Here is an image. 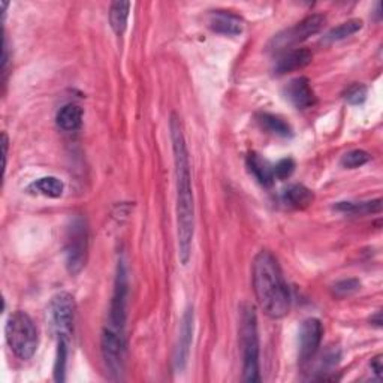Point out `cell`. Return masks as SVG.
<instances>
[{
  "label": "cell",
  "mask_w": 383,
  "mask_h": 383,
  "mask_svg": "<svg viewBox=\"0 0 383 383\" xmlns=\"http://www.w3.org/2000/svg\"><path fill=\"white\" fill-rule=\"evenodd\" d=\"M172 153H174L176 189H177V237L178 256L183 265H188L192 255V244L195 236V201L192 190L190 160L184 138L183 123L177 114H172L169 120Z\"/></svg>",
  "instance_id": "1"
},
{
  "label": "cell",
  "mask_w": 383,
  "mask_h": 383,
  "mask_svg": "<svg viewBox=\"0 0 383 383\" xmlns=\"http://www.w3.org/2000/svg\"><path fill=\"white\" fill-rule=\"evenodd\" d=\"M253 291L262 312L271 319H281L289 313L291 293L276 256L262 250L253 259Z\"/></svg>",
  "instance_id": "2"
},
{
  "label": "cell",
  "mask_w": 383,
  "mask_h": 383,
  "mask_svg": "<svg viewBox=\"0 0 383 383\" xmlns=\"http://www.w3.org/2000/svg\"><path fill=\"white\" fill-rule=\"evenodd\" d=\"M240 346L243 355V380L259 382V332L256 308L250 303L240 307Z\"/></svg>",
  "instance_id": "3"
},
{
  "label": "cell",
  "mask_w": 383,
  "mask_h": 383,
  "mask_svg": "<svg viewBox=\"0 0 383 383\" xmlns=\"http://www.w3.org/2000/svg\"><path fill=\"white\" fill-rule=\"evenodd\" d=\"M6 341L11 351L21 361H29L38 349V328L26 312H14L5 327Z\"/></svg>",
  "instance_id": "4"
},
{
  "label": "cell",
  "mask_w": 383,
  "mask_h": 383,
  "mask_svg": "<svg viewBox=\"0 0 383 383\" xmlns=\"http://www.w3.org/2000/svg\"><path fill=\"white\" fill-rule=\"evenodd\" d=\"M89 255V229L83 217H75L68 228L65 257L71 276H77L85 267Z\"/></svg>",
  "instance_id": "5"
},
{
  "label": "cell",
  "mask_w": 383,
  "mask_h": 383,
  "mask_svg": "<svg viewBox=\"0 0 383 383\" xmlns=\"http://www.w3.org/2000/svg\"><path fill=\"white\" fill-rule=\"evenodd\" d=\"M77 304L73 296L68 292H59L53 296L49 303V317L57 340H68L73 334V325H75Z\"/></svg>",
  "instance_id": "6"
},
{
  "label": "cell",
  "mask_w": 383,
  "mask_h": 383,
  "mask_svg": "<svg viewBox=\"0 0 383 383\" xmlns=\"http://www.w3.org/2000/svg\"><path fill=\"white\" fill-rule=\"evenodd\" d=\"M128 293H129V283H128V273L126 268L121 262L117 267V276L114 283V293L113 300H111L109 307V316L107 327L111 331L125 334L126 327V310H128Z\"/></svg>",
  "instance_id": "7"
},
{
  "label": "cell",
  "mask_w": 383,
  "mask_h": 383,
  "mask_svg": "<svg viewBox=\"0 0 383 383\" xmlns=\"http://www.w3.org/2000/svg\"><path fill=\"white\" fill-rule=\"evenodd\" d=\"M325 20L327 18L322 14L308 16L303 21L296 23L293 28H289L286 30L280 32L279 35H276L274 38L271 39L268 47H269V49H273V51H281V49L300 44V42L310 38L312 35H316L320 29H322L324 24H325Z\"/></svg>",
  "instance_id": "8"
},
{
  "label": "cell",
  "mask_w": 383,
  "mask_h": 383,
  "mask_svg": "<svg viewBox=\"0 0 383 383\" xmlns=\"http://www.w3.org/2000/svg\"><path fill=\"white\" fill-rule=\"evenodd\" d=\"M125 348H126L125 334H120V332L104 328L101 339L102 358L107 365V370L114 380L121 379L123 368H125Z\"/></svg>",
  "instance_id": "9"
},
{
  "label": "cell",
  "mask_w": 383,
  "mask_h": 383,
  "mask_svg": "<svg viewBox=\"0 0 383 383\" xmlns=\"http://www.w3.org/2000/svg\"><path fill=\"white\" fill-rule=\"evenodd\" d=\"M324 337V327L319 319H305L300 329V360L310 361L320 348Z\"/></svg>",
  "instance_id": "10"
},
{
  "label": "cell",
  "mask_w": 383,
  "mask_h": 383,
  "mask_svg": "<svg viewBox=\"0 0 383 383\" xmlns=\"http://www.w3.org/2000/svg\"><path fill=\"white\" fill-rule=\"evenodd\" d=\"M285 95L291 104L298 109L312 108L316 104V95L312 89V84L305 77H298L289 81L285 89Z\"/></svg>",
  "instance_id": "11"
},
{
  "label": "cell",
  "mask_w": 383,
  "mask_h": 383,
  "mask_svg": "<svg viewBox=\"0 0 383 383\" xmlns=\"http://www.w3.org/2000/svg\"><path fill=\"white\" fill-rule=\"evenodd\" d=\"M208 26L217 33L229 36H237L244 32L243 18L229 11H213L208 18Z\"/></svg>",
  "instance_id": "12"
},
{
  "label": "cell",
  "mask_w": 383,
  "mask_h": 383,
  "mask_svg": "<svg viewBox=\"0 0 383 383\" xmlns=\"http://www.w3.org/2000/svg\"><path fill=\"white\" fill-rule=\"evenodd\" d=\"M192 334H193V310H188L181 319L180 337H178V344L176 349V365L180 372L186 367V363H188L190 344H192Z\"/></svg>",
  "instance_id": "13"
},
{
  "label": "cell",
  "mask_w": 383,
  "mask_h": 383,
  "mask_svg": "<svg viewBox=\"0 0 383 383\" xmlns=\"http://www.w3.org/2000/svg\"><path fill=\"white\" fill-rule=\"evenodd\" d=\"M313 59V54L310 49L307 48H295L291 49V51L283 54L276 63V72L283 75V73L293 72L305 68L308 63H310Z\"/></svg>",
  "instance_id": "14"
},
{
  "label": "cell",
  "mask_w": 383,
  "mask_h": 383,
  "mask_svg": "<svg viewBox=\"0 0 383 383\" xmlns=\"http://www.w3.org/2000/svg\"><path fill=\"white\" fill-rule=\"evenodd\" d=\"M247 168L264 188H271L274 184V169L261 154L250 153L247 156Z\"/></svg>",
  "instance_id": "15"
},
{
  "label": "cell",
  "mask_w": 383,
  "mask_h": 383,
  "mask_svg": "<svg viewBox=\"0 0 383 383\" xmlns=\"http://www.w3.org/2000/svg\"><path fill=\"white\" fill-rule=\"evenodd\" d=\"M283 201L292 208L304 209L313 204L315 195L310 189L305 188L304 184H292V186L283 192Z\"/></svg>",
  "instance_id": "16"
},
{
  "label": "cell",
  "mask_w": 383,
  "mask_h": 383,
  "mask_svg": "<svg viewBox=\"0 0 383 383\" xmlns=\"http://www.w3.org/2000/svg\"><path fill=\"white\" fill-rule=\"evenodd\" d=\"M57 126L66 132H73L80 129L83 123V109L75 104H68L61 107L56 117Z\"/></svg>",
  "instance_id": "17"
},
{
  "label": "cell",
  "mask_w": 383,
  "mask_h": 383,
  "mask_svg": "<svg viewBox=\"0 0 383 383\" xmlns=\"http://www.w3.org/2000/svg\"><path fill=\"white\" fill-rule=\"evenodd\" d=\"M256 118L262 129H265L267 132L273 135H277V137L288 138L292 135V128L289 123L279 116L269 114V113H261V114H257Z\"/></svg>",
  "instance_id": "18"
},
{
  "label": "cell",
  "mask_w": 383,
  "mask_h": 383,
  "mask_svg": "<svg viewBox=\"0 0 383 383\" xmlns=\"http://www.w3.org/2000/svg\"><path fill=\"white\" fill-rule=\"evenodd\" d=\"M130 11V2H114L109 8L111 28L117 33L123 35L128 28V18Z\"/></svg>",
  "instance_id": "19"
},
{
  "label": "cell",
  "mask_w": 383,
  "mask_h": 383,
  "mask_svg": "<svg viewBox=\"0 0 383 383\" xmlns=\"http://www.w3.org/2000/svg\"><path fill=\"white\" fill-rule=\"evenodd\" d=\"M32 189H35L38 193L48 196V197H60L61 195H63L65 184L57 177L49 176V177H42V178H38L36 181H33L30 184L29 190H32Z\"/></svg>",
  "instance_id": "20"
},
{
  "label": "cell",
  "mask_w": 383,
  "mask_h": 383,
  "mask_svg": "<svg viewBox=\"0 0 383 383\" xmlns=\"http://www.w3.org/2000/svg\"><path fill=\"white\" fill-rule=\"evenodd\" d=\"M363 29V20H358V18H353V20H349V21H344L341 23L340 26L331 29L327 35H325V41L327 42H336V41H341V39H346L349 38V36L355 35L356 32H360Z\"/></svg>",
  "instance_id": "21"
},
{
  "label": "cell",
  "mask_w": 383,
  "mask_h": 383,
  "mask_svg": "<svg viewBox=\"0 0 383 383\" xmlns=\"http://www.w3.org/2000/svg\"><path fill=\"white\" fill-rule=\"evenodd\" d=\"M334 208H337L339 212L344 213H352V214H367V213H380L382 209V200L377 197L375 201L370 202H339Z\"/></svg>",
  "instance_id": "22"
},
{
  "label": "cell",
  "mask_w": 383,
  "mask_h": 383,
  "mask_svg": "<svg viewBox=\"0 0 383 383\" xmlns=\"http://www.w3.org/2000/svg\"><path fill=\"white\" fill-rule=\"evenodd\" d=\"M68 340H57V356L54 364V377L57 382H65L66 363H68Z\"/></svg>",
  "instance_id": "23"
},
{
  "label": "cell",
  "mask_w": 383,
  "mask_h": 383,
  "mask_svg": "<svg viewBox=\"0 0 383 383\" xmlns=\"http://www.w3.org/2000/svg\"><path fill=\"white\" fill-rule=\"evenodd\" d=\"M344 101L351 105H361L367 99V87L361 83H353L343 93Z\"/></svg>",
  "instance_id": "24"
},
{
  "label": "cell",
  "mask_w": 383,
  "mask_h": 383,
  "mask_svg": "<svg viewBox=\"0 0 383 383\" xmlns=\"http://www.w3.org/2000/svg\"><path fill=\"white\" fill-rule=\"evenodd\" d=\"M361 289V281L358 279H344L337 281L334 286H332V293H334L337 298H346V296H351L355 292Z\"/></svg>",
  "instance_id": "25"
},
{
  "label": "cell",
  "mask_w": 383,
  "mask_h": 383,
  "mask_svg": "<svg viewBox=\"0 0 383 383\" xmlns=\"http://www.w3.org/2000/svg\"><path fill=\"white\" fill-rule=\"evenodd\" d=\"M370 159H372V156H370V153H367L365 150H352L341 157V165L344 168L355 169L370 162Z\"/></svg>",
  "instance_id": "26"
},
{
  "label": "cell",
  "mask_w": 383,
  "mask_h": 383,
  "mask_svg": "<svg viewBox=\"0 0 383 383\" xmlns=\"http://www.w3.org/2000/svg\"><path fill=\"white\" fill-rule=\"evenodd\" d=\"M274 169V177L279 178V180H286L289 178L292 174H293V171H295V162L292 159H281L280 162L273 166Z\"/></svg>",
  "instance_id": "27"
},
{
  "label": "cell",
  "mask_w": 383,
  "mask_h": 383,
  "mask_svg": "<svg viewBox=\"0 0 383 383\" xmlns=\"http://www.w3.org/2000/svg\"><path fill=\"white\" fill-rule=\"evenodd\" d=\"M372 370L375 372V375L380 379L382 375H383V364H382V355H377L376 358H373L372 360Z\"/></svg>",
  "instance_id": "28"
},
{
  "label": "cell",
  "mask_w": 383,
  "mask_h": 383,
  "mask_svg": "<svg viewBox=\"0 0 383 383\" xmlns=\"http://www.w3.org/2000/svg\"><path fill=\"white\" fill-rule=\"evenodd\" d=\"M370 322H372L373 325H376V327H382V313L380 312H377L375 316H372V319H370Z\"/></svg>",
  "instance_id": "29"
},
{
  "label": "cell",
  "mask_w": 383,
  "mask_h": 383,
  "mask_svg": "<svg viewBox=\"0 0 383 383\" xmlns=\"http://www.w3.org/2000/svg\"><path fill=\"white\" fill-rule=\"evenodd\" d=\"M4 154H5V166H6V156H8V137L4 133Z\"/></svg>",
  "instance_id": "30"
}]
</instances>
